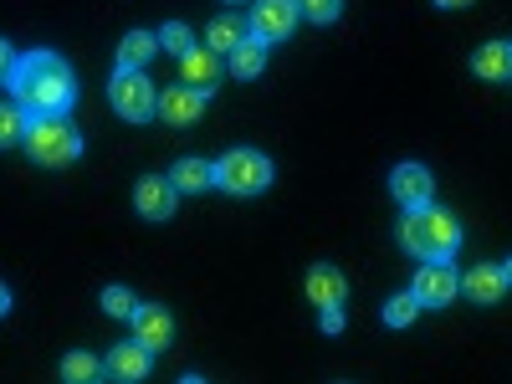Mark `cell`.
I'll return each mask as SVG.
<instances>
[{"mask_svg": "<svg viewBox=\"0 0 512 384\" xmlns=\"http://www.w3.org/2000/svg\"><path fill=\"white\" fill-rule=\"evenodd\" d=\"M159 47H164V52H175V57H185V52L195 47V36H190V26H185V21H169V26H164V36H159Z\"/></svg>", "mask_w": 512, "mask_h": 384, "instance_id": "cell-23", "label": "cell"}, {"mask_svg": "<svg viewBox=\"0 0 512 384\" xmlns=\"http://www.w3.org/2000/svg\"><path fill=\"white\" fill-rule=\"evenodd\" d=\"M226 6H241V0H226Z\"/></svg>", "mask_w": 512, "mask_h": 384, "instance_id": "cell-32", "label": "cell"}, {"mask_svg": "<svg viewBox=\"0 0 512 384\" xmlns=\"http://www.w3.org/2000/svg\"><path fill=\"white\" fill-rule=\"evenodd\" d=\"M180 72H185L190 88L210 93V88L221 82V52H210V47H190V52L180 57Z\"/></svg>", "mask_w": 512, "mask_h": 384, "instance_id": "cell-11", "label": "cell"}, {"mask_svg": "<svg viewBox=\"0 0 512 384\" xmlns=\"http://www.w3.org/2000/svg\"><path fill=\"white\" fill-rule=\"evenodd\" d=\"M415 313H420L415 292H400V297H390V303H384V323H390V328H410Z\"/></svg>", "mask_w": 512, "mask_h": 384, "instance_id": "cell-22", "label": "cell"}, {"mask_svg": "<svg viewBox=\"0 0 512 384\" xmlns=\"http://www.w3.org/2000/svg\"><path fill=\"white\" fill-rule=\"evenodd\" d=\"M297 21H303L297 0H256L246 31H251L256 41H282V36H292V26H297Z\"/></svg>", "mask_w": 512, "mask_h": 384, "instance_id": "cell-6", "label": "cell"}, {"mask_svg": "<svg viewBox=\"0 0 512 384\" xmlns=\"http://www.w3.org/2000/svg\"><path fill=\"white\" fill-rule=\"evenodd\" d=\"M6 88H11V98L26 113H67L77 103V77H72V67L57 52H26V57H16V72H11Z\"/></svg>", "mask_w": 512, "mask_h": 384, "instance_id": "cell-1", "label": "cell"}, {"mask_svg": "<svg viewBox=\"0 0 512 384\" xmlns=\"http://www.w3.org/2000/svg\"><path fill=\"white\" fill-rule=\"evenodd\" d=\"M226 57H231V72H236V77H256V72L267 67V41H256V36H241L236 47L226 52Z\"/></svg>", "mask_w": 512, "mask_h": 384, "instance_id": "cell-18", "label": "cell"}, {"mask_svg": "<svg viewBox=\"0 0 512 384\" xmlns=\"http://www.w3.org/2000/svg\"><path fill=\"white\" fill-rule=\"evenodd\" d=\"M502 277H507V282H512V262H507V267H502Z\"/></svg>", "mask_w": 512, "mask_h": 384, "instance_id": "cell-31", "label": "cell"}, {"mask_svg": "<svg viewBox=\"0 0 512 384\" xmlns=\"http://www.w3.org/2000/svg\"><path fill=\"white\" fill-rule=\"evenodd\" d=\"M11 313V292H6V282H0V318Z\"/></svg>", "mask_w": 512, "mask_h": 384, "instance_id": "cell-29", "label": "cell"}, {"mask_svg": "<svg viewBox=\"0 0 512 384\" xmlns=\"http://www.w3.org/2000/svg\"><path fill=\"white\" fill-rule=\"evenodd\" d=\"M108 374L113 379H144L149 374V349L139 344V338H134V344H118L108 354Z\"/></svg>", "mask_w": 512, "mask_h": 384, "instance_id": "cell-15", "label": "cell"}, {"mask_svg": "<svg viewBox=\"0 0 512 384\" xmlns=\"http://www.w3.org/2000/svg\"><path fill=\"white\" fill-rule=\"evenodd\" d=\"M11 72H16V52H11V41L0 36V82H11Z\"/></svg>", "mask_w": 512, "mask_h": 384, "instance_id": "cell-27", "label": "cell"}, {"mask_svg": "<svg viewBox=\"0 0 512 384\" xmlns=\"http://www.w3.org/2000/svg\"><path fill=\"white\" fill-rule=\"evenodd\" d=\"M103 308H108L113 318H134L139 303H134V292H128V287H108V292H103Z\"/></svg>", "mask_w": 512, "mask_h": 384, "instance_id": "cell-24", "label": "cell"}, {"mask_svg": "<svg viewBox=\"0 0 512 384\" xmlns=\"http://www.w3.org/2000/svg\"><path fill=\"white\" fill-rule=\"evenodd\" d=\"M21 144L31 149L36 164H47V169H62V164H72L82 154V134L67 123V113H31Z\"/></svg>", "mask_w": 512, "mask_h": 384, "instance_id": "cell-3", "label": "cell"}, {"mask_svg": "<svg viewBox=\"0 0 512 384\" xmlns=\"http://www.w3.org/2000/svg\"><path fill=\"white\" fill-rule=\"evenodd\" d=\"M323 333H344V308H323Z\"/></svg>", "mask_w": 512, "mask_h": 384, "instance_id": "cell-28", "label": "cell"}, {"mask_svg": "<svg viewBox=\"0 0 512 384\" xmlns=\"http://www.w3.org/2000/svg\"><path fill=\"white\" fill-rule=\"evenodd\" d=\"M344 292H349V282H344V272H338V267L318 262V267L308 272V303L333 308V303H344Z\"/></svg>", "mask_w": 512, "mask_h": 384, "instance_id": "cell-13", "label": "cell"}, {"mask_svg": "<svg viewBox=\"0 0 512 384\" xmlns=\"http://www.w3.org/2000/svg\"><path fill=\"white\" fill-rule=\"evenodd\" d=\"M205 98L210 93H200V88H164L159 93V113H164V123H175V128H185V123H195L200 113H205Z\"/></svg>", "mask_w": 512, "mask_h": 384, "instance_id": "cell-10", "label": "cell"}, {"mask_svg": "<svg viewBox=\"0 0 512 384\" xmlns=\"http://www.w3.org/2000/svg\"><path fill=\"white\" fill-rule=\"evenodd\" d=\"M154 52H159V36L154 31H128L118 41V67H149Z\"/></svg>", "mask_w": 512, "mask_h": 384, "instance_id": "cell-17", "label": "cell"}, {"mask_svg": "<svg viewBox=\"0 0 512 384\" xmlns=\"http://www.w3.org/2000/svg\"><path fill=\"white\" fill-rule=\"evenodd\" d=\"M210 169H216V185L231 190V195H262L272 185V159L256 154V149H231V154H221V164H210Z\"/></svg>", "mask_w": 512, "mask_h": 384, "instance_id": "cell-4", "label": "cell"}, {"mask_svg": "<svg viewBox=\"0 0 512 384\" xmlns=\"http://www.w3.org/2000/svg\"><path fill=\"white\" fill-rule=\"evenodd\" d=\"M134 338L154 354V349H164L169 338H175V323H169L164 308H134Z\"/></svg>", "mask_w": 512, "mask_h": 384, "instance_id": "cell-12", "label": "cell"}, {"mask_svg": "<svg viewBox=\"0 0 512 384\" xmlns=\"http://www.w3.org/2000/svg\"><path fill=\"white\" fill-rule=\"evenodd\" d=\"M436 6H446V11H456V6H472V0H436Z\"/></svg>", "mask_w": 512, "mask_h": 384, "instance_id": "cell-30", "label": "cell"}, {"mask_svg": "<svg viewBox=\"0 0 512 384\" xmlns=\"http://www.w3.org/2000/svg\"><path fill=\"white\" fill-rule=\"evenodd\" d=\"M472 67H477V77L502 82V77H512V47H507V41H487V47H477Z\"/></svg>", "mask_w": 512, "mask_h": 384, "instance_id": "cell-16", "label": "cell"}, {"mask_svg": "<svg viewBox=\"0 0 512 384\" xmlns=\"http://www.w3.org/2000/svg\"><path fill=\"white\" fill-rule=\"evenodd\" d=\"M461 292L472 297V303H497L507 292V277H502V267H472L461 277Z\"/></svg>", "mask_w": 512, "mask_h": 384, "instance_id": "cell-14", "label": "cell"}, {"mask_svg": "<svg viewBox=\"0 0 512 384\" xmlns=\"http://www.w3.org/2000/svg\"><path fill=\"white\" fill-rule=\"evenodd\" d=\"M390 190H395V200L405 210H415V205H431L436 180H431V169H425V164H400L395 175H390Z\"/></svg>", "mask_w": 512, "mask_h": 384, "instance_id": "cell-8", "label": "cell"}, {"mask_svg": "<svg viewBox=\"0 0 512 384\" xmlns=\"http://www.w3.org/2000/svg\"><path fill=\"white\" fill-rule=\"evenodd\" d=\"M241 36H246V21H241V16H216V21H210V31H205V47L226 57Z\"/></svg>", "mask_w": 512, "mask_h": 384, "instance_id": "cell-20", "label": "cell"}, {"mask_svg": "<svg viewBox=\"0 0 512 384\" xmlns=\"http://www.w3.org/2000/svg\"><path fill=\"white\" fill-rule=\"evenodd\" d=\"M400 241H405V251L425 256V262H446V256H456V246H461V226L436 205H415L400 221Z\"/></svg>", "mask_w": 512, "mask_h": 384, "instance_id": "cell-2", "label": "cell"}, {"mask_svg": "<svg viewBox=\"0 0 512 384\" xmlns=\"http://www.w3.org/2000/svg\"><path fill=\"white\" fill-rule=\"evenodd\" d=\"M26 139V108L21 103H0V149H11Z\"/></svg>", "mask_w": 512, "mask_h": 384, "instance_id": "cell-21", "label": "cell"}, {"mask_svg": "<svg viewBox=\"0 0 512 384\" xmlns=\"http://www.w3.org/2000/svg\"><path fill=\"white\" fill-rule=\"evenodd\" d=\"M175 185L169 180H159V175H149V180H139V190H134V205H139V216L144 221H169L175 216Z\"/></svg>", "mask_w": 512, "mask_h": 384, "instance_id": "cell-9", "label": "cell"}, {"mask_svg": "<svg viewBox=\"0 0 512 384\" xmlns=\"http://www.w3.org/2000/svg\"><path fill=\"white\" fill-rule=\"evenodd\" d=\"M62 374H67L72 384H82V379L98 374V359H93V354H67V359H62Z\"/></svg>", "mask_w": 512, "mask_h": 384, "instance_id": "cell-25", "label": "cell"}, {"mask_svg": "<svg viewBox=\"0 0 512 384\" xmlns=\"http://www.w3.org/2000/svg\"><path fill=\"white\" fill-rule=\"evenodd\" d=\"M108 98H113L118 118H128V123H149L159 113V93L144 77V67H118V77L108 82Z\"/></svg>", "mask_w": 512, "mask_h": 384, "instance_id": "cell-5", "label": "cell"}, {"mask_svg": "<svg viewBox=\"0 0 512 384\" xmlns=\"http://www.w3.org/2000/svg\"><path fill=\"white\" fill-rule=\"evenodd\" d=\"M169 185L185 190V195H195V190H205V185H216V169H210L205 159H180L175 169H169Z\"/></svg>", "mask_w": 512, "mask_h": 384, "instance_id": "cell-19", "label": "cell"}, {"mask_svg": "<svg viewBox=\"0 0 512 384\" xmlns=\"http://www.w3.org/2000/svg\"><path fill=\"white\" fill-rule=\"evenodd\" d=\"M415 303L420 308H446L451 303V297L461 292V277H456V267H451V256H446V262H425L420 272H415Z\"/></svg>", "mask_w": 512, "mask_h": 384, "instance_id": "cell-7", "label": "cell"}, {"mask_svg": "<svg viewBox=\"0 0 512 384\" xmlns=\"http://www.w3.org/2000/svg\"><path fill=\"white\" fill-rule=\"evenodd\" d=\"M297 11L318 26H328V21H338V0H297Z\"/></svg>", "mask_w": 512, "mask_h": 384, "instance_id": "cell-26", "label": "cell"}]
</instances>
